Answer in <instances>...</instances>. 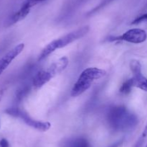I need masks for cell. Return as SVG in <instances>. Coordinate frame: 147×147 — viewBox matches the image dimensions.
<instances>
[{
  "label": "cell",
  "instance_id": "6da1fadb",
  "mask_svg": "<svg viewBox=\"0 0 147 147\" xmlns=\"http://www.w3.org/2000/svg\"><path fill=\"white\" fill-rule=\"evenodd\" d=\"M89 30H90V27H89V26L86 25L76 30H73V31L67 33L66 35L59 37V38L53 40L42 50L37 60H38V61H42L43 59L47 58L49 55L51 54L57 49L65 47L73 42L81 38L88 33Z\"/></svg>",
  "mask_w": 147,
  "mask_h": 147
},
{
  "label": "cell",
  "instance_id": "7a4b0ae2",
  "mask_svg": "<svg viewBox=\"0 0 147 147\" xmlns=\"http://www.w3.org/2000/svg\"><path fill=\"white\" fill-rule=\"evenodd\" d=\"M106 71L96 67H90L85 69L75 83L71 90L72 97H78L84 93L91 86L96 80L104 77Z\"/></svg>",
  "mask_w": 147,
  "mask_h": 147
},
{
  "label": "cell",
  "instance_id": "3957f363",
  "mask_svg": "<svg viewBox=\"0 0 147 147\" xmlns=\"http://www.w3.org/2000/svg\"><path fill=\"white\" fill-rule=\"evenodd\" d=\"M108 120L113 128L116 130H126L135 126L137 118L134 114L128 112L126 108L116 107L111 110L108 115Z\"/></svg>",
  "mask_w": 147,
  "mask_h": 147
},
{
  "label": "cell",
  "instance_id": "277c9868",
  "mask_svg": "<svg viewBox=\"0 0 147 147\" xmlns=\"http://www.w3.org/2000/svg\"><path fill=\"white\" fill-rule=\"evenodd\" d=\"M68 63V59L65 56L53 62L47 69L41 71L36 74L33 79V86L37 89L43 86L54 76L63 72L66 69Z\"/></svg>",
  "mask_w": 147,
  "mask_h": 147
},
{
  "label": "cell",
  "instance_id": "5b68a950",
  "mask_svg": "<svg viewBox=\"0 0 147 147\" xmlns=\"http://www.w3.org/2000/svg\"><path fill=\"white\" fill-rule=\"evenodd\" d=\"M130 68L134 74L132 78L134 86L147 92V78L142 74L140 62L137 60H132L130 63Z\"/></svg>",
  "mask_w": 147,
  "mask_h": 147
},
{
  "label": "cell",
  "instance_id": "8992f818",
  "mask_svg": "<svg viewBox=\"0 0 147 147\" xmlns=\"http://www.w3.org/2000/svg\"><path fill=\"white\" fill-rule=\"evenodd\" d=\"M114 40H123L128 43L139 44L146 41L147 39V33L145 30L140 28H133L125 32L123 35L115 37Z\"/></svg>",
  "mask_w": 147,
  "mask_h": 147
},
{
  "label": "cell",
  "instance_id": "52a82bcc",
  "mask_svg": "<svg viewBox=\"0 0 147 147\" xmlns=\"http://www.w3.org/2000/svg\"><path fill=\"white\" fill-rule=\"evenodd\" d=\"M11 113L14 114L16 116L19 117L21 119H22V120L27 125L37 130V131L45 132V131H48L50 127H51V124L49 122H42V121L36 120H34L32 118H30L27 113H24V112H22L21 110L12 111Z\"/></svg>",
  "mask_w": 147,
  "mask_h": 147
},
{
  "label": "cell",
  "instance_id": "ba28073f",
  "mask_svg": "<svg viewBox=\"0 0 147 147\" xmlns=\"http://www.w3.org/2000/svg\"><path fill=\"white\" fill-rule=\"evenodd\" d=\"M24 44L20 43L10 50L7 54L4 55L1 59H0V75L4 72V71L9 66L13 60L20 54L24 50Z\"/></svg>",
  "mask_w": 147,
  "mask_h": 147
},
{
  "label": "cell",
  "instance_id": "9c48e42d",
  "mask_svg": "<svg viewBox=\"0 0 147 147\" xmlns=\"http://www.w3.org/2000/svg\"><path fill=\"white\" fill-rule=\"evenodd\" d=\"M30 10L31 9H29L27 7H23V6L21 5V7L20 8V10L17 12H16L9 19V24H14V23L17 22H20L21 20H24L28 14L30 13Z\"/></svg>",
  "mask_w": 147,
  "mask_h": 147
},
{
  "label": "cell",
  "instance_id": "30bf717a",
  "mask_svg": "<svg viewBox=\"0 0 147 147\" xmlns=\"http://www.w3.org/2000/svg\"><path fill=\"white\" fill-rule=\"evenodd\" d=\"M89 144L83 138H70L63 144V147H88Z\"/></svg>",
  "mask_w": 147,
  "mask_h": 147
},
{
  "label": "cell",
  "instance_id": "8fae6325",
  "mask_svg": "<svg viewBox=\"0 0 147 147\" xmlns=\"http://www.w3.org/2000/svg\"><path fill=\"white\" fill-rule=\"evenodd\" d=\"M132 87H134L133 80L131 79H129L126 82H125L120 88V92L123 94H128L131 92Z\"/></svg>",
  "mask_w": 147,
  "mask_h": 147
},
{
  "label": "cell",
  "instance_id": "7c38bea8",
  "mask_svg": "<svg viewBox=\"0 0 147 147\" xmlns=\"http://www.w3.org/2000/svg\"><path fill=\"white\" fill-rule=\"evenodd\" d=\"M46 1V0H25L24 2L22 4V6L23 7H27L29 9H31L32 7H34L37 4H40V3L43 2V1Z\"/></svg>",
  "mask_w": 147,
  "mask_h": 147
},
{
  "label": "cell",
  "instance_id": "4fadbf2b",
  "mask_svg": "<svg viewBox=\"0 0 147 147\" xmlns=\"http://www.w3.org/2000/svg\"><path fill=\"white\" fill-rule=\"evenodd\" d=\"M145 22H147V13L142 14V15L139 16V17L135 19V20L132 22V24H140V23Z\"/></svg>",
  "mask_w": 147,
  "mask_h": 147
},
{
  "label": "cell",
  "instance_id": "5bb4252c",
  "mask_svg": "<svg viewBox=\"0 0 147 147\" xmlns=\"http://www.w3.org/2000/svg\"><path fill=\"white\" fill-rule=\"evenodd\" d=\"M0 147H9V143L6 139H1L0 141Z\"/></svg>",
  "mask_w": 147,
  "mask_h": 147
},
{
  "label": "cell",
  "instance_id": "9a60e30c",
  "mask_svg": "<svg viewBox=\"0 0 147 147\" xmlns=\"http://www.w3.org/2000/svg\"><path fill=\"white\" fill-rule=\"evenodd\" d=\"M146 136H147V122L146 125H145V128L144 129L143 132H142V138H146Z\"/></svg>",
  "mask_w": 147,
  "mask_h": 147
},
{
  "label": "cell",
  "instance_id": "2e32d148",
  "mask_svg": "<svg viewBox=\"0 0 147 147\" xmlns=\"http://www.w3.org/2000/svg\"><path fill=\"white\" fill-rule=\"evenodd\" d=\"M121 145V143L120 142H117L116 143V144H113V145L111 146L110 147H119V146Z\"/></svg>",
  "mask_w": 147,
  "mask_h": 147
},
{
  "label": "cell",
  "instance_id": "e0dca14e",
  "mask_svg": "<svg viewBox=\"0 0 147 147\" xmlns=\"http://www.w3.org/2000/svg\"><path fill=\"white\" fill-rule=\"evenodd\" d=\"M145 147H147V144H146V146H145Z\"/></svg>",
  "mask_w": 147,
  "mask_h": 147
}]
</instances>
